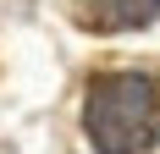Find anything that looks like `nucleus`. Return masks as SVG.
Masks as SVG:
<instances>
[{
  "label": "nucleus",
  "mask_w": 160,
  "mask_h": 154,
  "mask_svg": "<svg viewBox=\"0 0 160 154\" xmlns=\"http://www.w3.org/2000/svg\"><path fill=\"white\" fill-rule=\"evenodd\" d=\"M83 127L99 154H155L160 143V77L155 72H111L88 88Z\"/></svg>",
  "instance_id": "nucleus-1"
},
{
  "label": "nucleus",
  "mask_w": 160,
  "mask_h": 154,
  "mask_svg": "<svg viewBox=\"0 0 160 154\" xmlns=\"http://www.w3.org/2000/svg\"><path fill=\"white\" fill-rule=\"evenodd\" d=\"M160 17V0H78V22L94 33H127Z\"/></svg>",
  "instance_id": "nucleus-2"
}]
</instances>
